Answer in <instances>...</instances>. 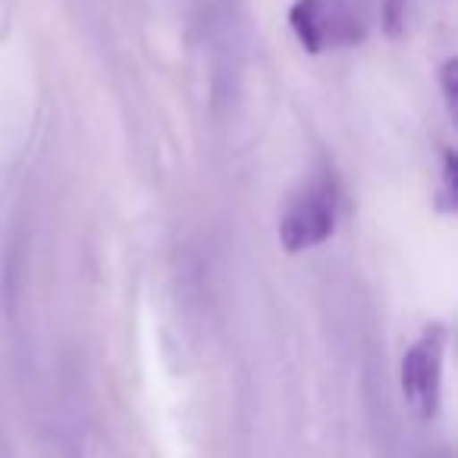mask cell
Instances as JSON below:
<instances>
[{
    "mask_svg": "<svg viewBox=\"0 0 458 458\" xmlns=\"http://www.w3.org/2000/svg\"><path fill=\"white\" fill-rule=\"evenodd\" d=\"M439 383H443V333H427L408 349L402 361V389L405 399L430 418L439 405Z\"/></svg>",
    "mask_w": 458,
    "mask_h": 458,
    "instance_id": "obj_3",
    "label": "cell"
},
{
    "mask_svg": "<svg viewBox=\"0 0 458 458\" xmlns=\"http://www.w3.org/2000/svg\"><path fill=\"white\" fill-rule=\"evenodd\" d=\"M443 89H445V104H449V110L455 114V64H445L443 66Z\"/></svg>",
    "mask_w": 458,
    "mask_h": 458,
    "instance_id": "obj_4",
    "label": "cell"
},
{
    "mask_svg": "<svg viewBox=\"0 0 458 458\" xmlns=\"http://www.w3.org/2000/svg\"><path fill=\"white\" fill-rule=\"evenodd\" d=\"M336 229V189L330 182H318L301 191L280 220V245L293 255L318 249Z\"/></svg>",
    "mask_w": 458,
    "mask_h": 458,
    "instance_id": "obj_1",
    "label": "cell"
},
{
    "mask_svg": "<svg viewBox=\"0 0 458 458\" xmlns=\"http://www.w3.org/2000/svg\"><path fill=\"white\" fill-rule=\"evenodd\" d=\"M289 22L301 47L311 54L352 45L358 38V22L343 0H295L289 10Z\"/></svg>",
    "mask_w": 458,
    "mask_h": 458,
    "instance_id": "obj_2",
    "label": "cell"
}]
</instances>
